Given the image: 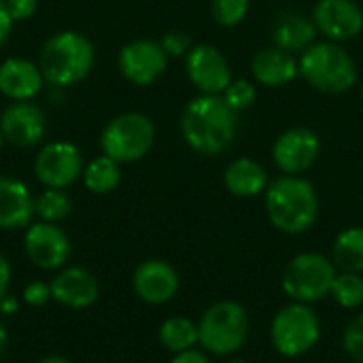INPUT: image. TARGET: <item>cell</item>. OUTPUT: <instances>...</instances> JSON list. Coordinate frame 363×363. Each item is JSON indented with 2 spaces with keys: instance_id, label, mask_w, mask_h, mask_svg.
<instances>
[{
  "instance_id": "cell-1",
  "label": "cell",
  "mask_w": 363,
  "mask_h": 363,
  "mask_svg": "<svg viewBox=\"0 0 363 363\" xmlns=\"http://www.w3.org/2000/svg\"><path fill=\"white\" fill-rule=\"evenodd\" d=\"M181 134L191 151L219 155L238 134V113L228 106L223 96L200 94L181 113Z\"/></svg>"
},
{
  "instance_id": "cell-2",
  "label": "cell",
  "mask_w": 363,
  "mask_h": 363,
  "mask_svg": "<svg viewBox=\"0 0 363 363\" xmlns=\"http://www.w3.org/2000/svg\"><path fill=\"white\" fill-rule=\"evenodd\" d=\"M266 213L283 234H304L319 217V196L302 174H283L266 187Z\"/></svg>"
},
{
  "instance_id": "cell-3",
  "label": "cell",
  "mask_w": 363,
  "mask_h": 363,
  "mask_svg": "<svg viewBox=\"0 0 363 363\" xmlns=\"http://www.w3.org/2000/svg\"><path fill=\"white\" fill-rule=\"evenodd\" d=\"M96 64V47L83 32L60 30L51 34L38 53L45 81L53 87H72L89 77Z\"/></svg>"
},
{
  "instance_id": "cell-4",
  "label": "cell",
  "mask_w": 363,
  "mask_h": 363,
  "mask_svg": "<svg viewBox=\"0 0 363 363\" xmlns=\"http://www.w3.org/2000/svg\"><path fill=\"white\" fill-rule=\"evenodd\" d=\"M300 77L317 91L345 94L357 83V64L353 55L332 40L313 43L298 60Z\"/></svg>"
},
{
  "instance_id": "cell-5",
  "label": "cell",
  "mask_w": 363,
  "mask_h": 363,
  "mask_svg": "<svg viewBox=\"0 0 363 363\" xmlns=\"http://www.w3.org/2000/svg\"><path fill=\"white\" fill-rule=\"evenodd\" d=\"M249 330V315L238 302H217L200 317L198 345L213 355H232L245 347Z\"/></svg>"
},
{
  "instance_id": "cell-6",
  "label": "cell",
  "mask_w": 363,
  "mask_h": 363,
  "mask_svg": "<svg viewBox=\"0 0 363 363\" xmlns=\"http://www.w3.org/2000/svg\"><path fill=\"white\" fill-rule=\"evenodd\" d=\"M155 145L153 121L136 111L115 115L100 132V151L119 164L143 160Z\"/></svg>"
},
{
  "instance_id": "cell-7",
  "label": "cell",
  "mask_w": 363,
  "mask_h": 363,
  "mask_svg": "<svg viewBox=\"0 0 363 363\" xmlns=\"http://www.w3.org/2000/svg\"><path fill=\"white\" fill-rule=\"evenodd\" d=\"M338 270L321 253L296 255L283 272V291L300 304H315L330 296Z\"/></svg>"
},
{
  "instance_id": "cell-8",
  "label": "cell",
  "mask_w": 363,
  "mask_h": 363,
  "mask_svg": "<svg viewBox=\"0 0 363 363\" xmlns=\"http://www.w3.org/2000/svg\"><path fill=\"white\" fill-rule=\"evenodd\" d=\"M321 336V323L308 304L294 302L277 313L270 328L272 347L285 357H300L315 349Z\"/></svg>"
},
{
  "instance_id": "cell-9",
  "label": "cell",
  "mask_w": 363,
  "mask_h": 363,
  "mask_svg": "<svg viewBox=\"0 0 363 363\" xmlns=\"http://www.w3.org/2000/svg\"><path fill=\"white\" fill-rule=\"evenodd\" d=\"M83 155L74 143L51 140L34 157V174L43 187L66 189L83 177Z\"/></svg>"
},
{
  "instance_id": "cell-10",
  "label": "cell",
  "mask_w": 363,
  "mask_h": 363,
  "mask_svg": "<svg viewBox=\"0 0 363 363\" xmlns=\"http://www.w3.org/2000/svg\"><path fill=\"white\" fill-rule=\"evenodd\" d=\"M117 68L121 77L138 87L155 83L168 68V55L160 40L136 38L125 43L117 53Z\"/></svg>"
},
{
  "instance_id": "cell-11",
  "label": "cell",
  "mask_w": 363,
  "mask_h": 363,
  "mask_svg": "<svg viewBox=\"0 0 363 363\" xmlns=\"http://www.w3.org/2000/svg\"><path fill=\"white\" fill-rule=\"evenodd\" d=\"M185 72L189 83L200 94L221 96L232 83V70L228 57L215 45L208 43H200L191 47V51L185 55Z\"/></svg>"
},
{
  "instance_id": "cell-12",
  "label": "cell",
  "mask_w": 363,
  "mask_h": 363,
  "mask_svg": "<svg viewBox=\"0 0 363 363\" xmlns=\"http://www.w3.org/2000/svg\"><path fill=\"white\" fill-rule=\"evenodd\" d=\"M321 155V140L311 128H289L272 145V162L283 174H304Z\"/></svg>"
},
{
  "instance_id": "cell-13",
  "label": "cell",
  "mask_w": 363,
  "mask_h": 363,
  "mask_svg": "<svg viewBox=\"0 0 363 363\" xmlns=\"http://www.w3.org/2000/svg\"><path fill=\"white\" fill-rule=\"evenodd\" d=\"M26 257L40 270H62L70 257V238L57 223L36 221L23 234Z\"/></svg>"
},
{
  "instance_id": "cell-14",
  "label": "cell",
  "mask_w": 363,
  "mask_h": 363,
  "mask_svg": "<svg viewBox=\"0 0 363 363\" xmlns=\"http://www.w3.org/2000/svg\"><path fill=\"white\" fill-rule=\"evenodd\" d=\"M0 134L4 143L19 149H30L47 136L45 111L30 102H9L0 113Z\"/></svg>"
},
{
  "instance_id": "cell-15",
  "label": "cell",
  "mask_w": 363,
  "mask_h": 363,
  "mask_svg": "<svg viewBox=\"0 0 363 363\" xmlns=\"http://www.w3.org/2000/svg\"><path fill=\"white\" fill-rule=\"evenodd\" d=\"M317 32L332 43L351 40L363 30V11L355 0H319L313 9Z\"/></svg>"
},
{
  "instance_id": "cell-16",
  "label": "cell",
  "mask_w": 363,
  "mask_h": 363,
  "mask_svg": "<svg viewBox=\"0 0 363 363\" xmlns=\"http://www.w3.org/2000/svg\"><path fill=\"white\" fill-rule=\"evenodd\" d=\"M179 274L164 259H147L132 274V287L136 296L153 306L168 304L179 291Z\"/></svg>"
},
{
  "instance_id": "cell-17",
  "label": "cell",
  "mask_w": 363,
  "mask_h": 363,
  "mask_svg": "<svg viewBox=\"0 0 363 363\" xmlns=\"http://www.w3.org/2000/svg\"><path fill=\"white\" fill-rule=\"evenodd\" d=\"M49 285H51V300H55L66 308H74V311L89 308L100 298V285L96 277L79 266L62 268L51 279Z\"/></svg>"
},
{
  "instance_id": "cell-18",
  "label": "cell",
  "mask_w": 363,
  "mask_h": 363,
  "mask_svg": "<svg viewBox=\"0 0 363 363\" xmlns=\"http://www.w3.org/2000/svg\"><path fill=\"white\" fill-rule=\"evenodd\" d=\"M40 66L26 57H6L0 62V94L11 102H30L45 87Z\"/></svg>"
},
{
  "instance_id": "cell-19",
  "label": "cell",
  "mask_w": 363,
  "mask_h": 363,
  "mask_svg": "<svg viewBox=\"0 0 363 363\" xmlns=\"http://www.w3.org/2000/svg\"><path fill=\"white\" fill-rule=\"evenodd\" d=\"M34 198L28 185L13 177H0V230H21L32 223Z\"/></svg>"
},
{
  "instance_id": "cell-20",
  "label": "cell",
  "mask_w": 363,
  "mask_h": 363,
  "mask_svg": "<svg viewBox=\"0 0 363 363\" xmlns=\"http://www.w3.org/2000/svg\"><path fill=\"white\" fill-rule=\"evenodd\" d=\"M251 72L255 83L264 87H285L289 85L298 74V60L294 53L283 51L279 47H266L259 49L251 60Z\"/></svg>"
},
{
  "instance_id": "cell-21",
  "label": "cell",
  "mask_w": 363,
  "mask_h": 363,
  "mask_svg": "<svg viewBox=\"0 0 363 363\" xmlns=\"http://www.w3.org/2000/svg\"><path fill=\"white\" fill-rule=\"evenodd\" d=\"M317 26L313 17L300 13V11H285L279 15L274 30H272V43L274 47L289 51V53H302L313 43H317Z\"/></svg>"
},
{
  "instance_id": "cell-22",
  "label": "cell",
  "mask_w": 363,
  "mask_h": 363,
  "mask_svg": "<svg viewBox=\"0 0 363 363\" xmlns=\"http://www.w3.org/2000/svg\"><path fill=\"white\" fill-rule=\"evenodd\" d=\"M223 183L232 196L238 198H255L266 191L268 187V174L264 166L251 157H238L234 160L225 172H223Z\"/></svg>"
},
{
  "instance_id": "cell-23",
  "label": "cell",
  "mask_w": 363,
  "mask_h": 363,
  "mask_svg": "<svg viewBox=\"0 0 363 363\" xmlns=\"http://www.w3.org/2000/svg\"><path fill=\"white\" fill-rule=\"evenodd\" d=\"M83 185L96 196H106L115 191L121 183V164L108 155H98L83 168Z\"/></svg>"
},
{
  "instance_id": "cell-24",
  "label": "cell",
  "mask_w": 363,
  "mask_h": 363,
  "mask_svg": "<svg viewBox=\"0 0 363 363\" xmlns=\"http://www.w3.org/2000/svg\"><path fill=\"white\" fill-rule=\"evenodd\" d=\"M332 262L338 272H363V228L342 230L332 249Z\"/></svg>"
},
{
  "instance_id": "cell-25",
  "label": "cell",
  "mask_w": 363,
  "mask_h": 363,
  "mask_svg": "<svg viewBox=\"0 0 363 363\" xmlns=\"http://www.w3.org/2000/svg\"><path fill=\"white\" fill-rule=\"evenodd\" d=\"M160 342L170 353H183L198 345V323L187 317H170L160 325Z\"/></svg>"
},
{
  "instance_id": "cell-26",
  "label": "cell",
  "mask_w": 363,
  "mask_h": 363,
  "mask_svg": "<svg viewBox=\"0 0 363 363\" xmlns=\"http://www.w3.org/2000/svg\"><path fill=\"white\" fill-rule=\"evenodd\" d=\"M70 211H72V204H70L66 189L45 187V191H40L34 198V217H38V221L60 223L70 215Z\"/></svg>"
},
{
  "instance_id": "cell-27",
  "label": "cell",
  "mask_w": 363,
  "mask_h": 363,
  "mask_svg": "<svg viewBox=\"0 0 363 363\" xmlns=\"http://www.w3.org/2000/svg\"><path fill=\"white\" fill-rule=\"evenodd\" d=\"M330 296L342 308H359L363 304V279L353 272H338L332 283Z\"/></svg>"
},
{
  "instance_id": "cell-28",
  "label": "cell",
  "mask_w": 363,
  "mask_h": 363,
  "mask_svg": "<svg viewBox=\"0 0 363 363\" xmlns=\"http://www.w3.org/2000/svg\"><path fill=\"white\" fill-rule=\"evenodd\" d=\"M251 0H211V15L223 28L238 26L249 13Z\"/></svg>"
},
{
  "instance_id": "cell-29",
  "label": "cell",
  "mask_w": 363,
  "mask_h": 363,
  "mask_svg": "<svg viewBox=\"0 0 363 363\" xmlns=\"http://www.w3.org/2000/svg\"><path fill=\"white\" fill-rule=\"evenodd\" d=\"M223 100L228 102V106L234 111V113H240V111H247L253 106L255 98H257V87L253 81H247V79H236L228 85V89L221 94Z\"/></svg>"
},
{
  "instance_id": "cell-30",
  "label": "cell",
  "mask_w": 363,
  "mask_h": 363,
  "mask_svg": "<svg viewBox=\"0 0 363 363\" xmlns=\"http://www.w3.org/2000/svg\"><path fill=\"white\" fill-rule=\"evenodd\" d=\"M342 349L357 363H363V313L353 317L342 334Z\"/></svg>"
},
{
  "instance_id": "cell-31",
  "label": "cell",
  "mask_w": 363,
  "mask_h": 363,
  "mask_svg": "<svg viewBox=\"0 0 363 363\" xmlns=\"http://www.w3.org/2000/svg\"><path fill=\"white\" fill-rule=\"evenodd\" d=\"M160 45H162V49L166 51L168 57H185V55L191 51L194 40H191V36H189L187 32H183V30H170V32H166V34L162 36Z\"/></svg>"
},
{
  "instance_id": "cell-32",
  "label": "cell",
  "mask_w": 363,
  "mask_h": 363,
  "mask_svg": "<svg viewBox=\"0 0 363 363\" xmlns=\"http://www.w3.org/2000/svg\"><path fill=\"white\" fill-rule=\"evenodd\" d=\"M21 298L28 306H45L51 300V285L45 281H32L23 287Z\"/></svg>"
},
{
  "instance_id": "cell-33",
  "label": "cell",
  "mask_w": 363,
  "mask_h": 363,
  "mask_svg": "<svg viewBox=\"0 0 363 363\" xmlns=\"http://www.w3.org/2000/svg\"><path fill=\"white\" fill-rule=\"evenodd\" d=\"M4 4L15 23L32 19L38 9V0H4Z\"/></svg>"
},
{
  "instance_id": "cell-34",
  "label": "cell",
  "mask_w": 363,
  "mask_h": 363,
  "mask_svg": "<svg viewBox=\"0 0 363 363\" xmlns=\"http://www.w3.org/2000/svg\"><path fill=\"white\" fill-rule=\"evenodd\" d=\"M13 19H11V15H9V11H6V4H4V0H0V49L4 47V43L9 40V36H11V30H13Z\"/></svg>"
},
{
  "instance_id": "cell-35",
  "label": "cell",
  "mask_w": 363,
  "mask_h": 363,
  "mask_svg": "<svg viewBox=\"0 0 363 363\" xmlns=\"http://www.w3.org/2000/svg\"><path fill=\"white\" fill-rule=\"evenodd\" d=\"M170 363H211V359L206 357L204 351H198V349H189V351H183V353H177L172 357Z\"/></svg>"
},
{
  "instance_id": "cell-36",
  "label": "cell",
  "mask_w": 363,
  "mask_h": 363,
  "mask_svg": "<svg viewBox=\"0 0 363 363\" xmlns=\"http://www.w3.org/2000/svg\"><path fill=\"white\" fill-rule=\"evenodd\" d=\"M9 285H11V264H9V259L0 253V298L6 296Z\"/></svg>"
},
{
  "instance_id": "cell-37",
  "label": "cell",
  "mask_w": 363,
  "mask_h": 363,
  "mask_svg": "<svg viewBox=\"0 0 363 363\" xmlns=\"http://www.w3.org/2000/svg\"><path fill=\"white\" fill-rule=\"evenodd\" d=\"M17 308H19V302H17L15 296L6 294L4 298H0V315H15Z\"/></svg>"
},
{
  "instance_id": "cell-38",
  "label": "cell",
  "mask_w": 363,
  "mask_h": 363,
  "mask_svg": "<svg viewBox=\"0 0 363 363\" xmlns=\"http://www.w3.org/2000/svg\"><path fill=\"white\" fill-rule=\"evenodd\" d=\"M6 345H9V334H6V328H4L2 321H0V357H2V353H4V349H6Z\"/></svg>"
},
{
  "instance_id": "cell-39",
  "label": "cell",
  "mask_w": 363,
  "mask_h": 363,
  "mask_svg": "<svg viewBox=\"0 0 363 363\" xmlns=\"http://www.w3.org/2000/svg\"><path fill=\"white\" fill-rule=\"evenodd\" d=\"M38 363H72L70 359H66V357H57V355H51V357H45V359H40Z\"/></svg>"
},
{
  "instance_id": "cell-40",
  "label": "cell",
  "mask_w": 363,
  "mask_h": 363,
  "mask_svg": "<svg viewBox=\"0 0 363 363\" xmlns=\"http://www.w3.org/2000/svg\"><path fill=\"white\" fill-rule=\"evenodd\" d=\"M2 145H4V138H2V134H0V149H2Z\"/></svg>"
},
{
  "instance_id": "cell-41",
  "label": "cell",
  "mask_w": 363,
  "mask_h": 363,
  "mask_svg": "<svg viewBox=\"0 0 363 363\" xmlns=\"http://www.w3.org/2000/svg\"><path fill=\"white\" fill-rule=\"evenodd\" d=\"M230 363H249V362H242V359H236V362H230Z\"/></svg>"
},
{
  "instance_id": "cell-42",
  "label": "cell",
  "mask_w": 363,
  "mask_h": 363,
  "mask_svg": "<svg viewBox=\"0 0 363 363\" xmlns=\"http://www.w3.org/2000/svg\"><path fill=\"white\" fill-rule=\"evenodd\" d=\"M362 100H363V85H362Z\"/></svg>"
}]
</instances>
